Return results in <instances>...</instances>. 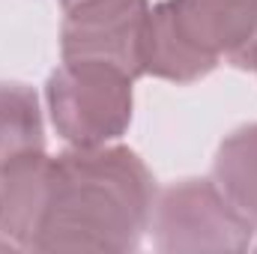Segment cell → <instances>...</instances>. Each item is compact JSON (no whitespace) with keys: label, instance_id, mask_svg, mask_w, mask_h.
<instances>
[{"label":"cell","instance_id":"obj_1","mask_svg":"<svg viewBox=\"0 0 257 254\" xmlns=\"http://www.w3.org/2000/svg\"><path fill=\"white\" fill-rule=\"evenodd\" d=\"M156 189L126 147H75L51 159V183L33 251H132L150 230Z\"/></svg>","mask_w":257,"mask_h":254},{"label":"cell","instance_id":"obj_6","mask_svg":"<svg viewBox=\"0 0 257 254\" xmlns=\"http://www.w3.org/2000/svg\"><path fill=\"white\" fill-rule=\"evenodd\" d=\"M51 183V156L45 147L21 150L0 165V233L15 245L33 251Z\"/></svg>","mask_w":257,"mask_h":254},{"label":"cell","instance_id":"obj_7","mask_svg":"<svg viewBox=\"0 0 257 254\" xmlns=\"http://www.w3.org/2000/svg\"><path fill=\"white\" fill-rule=\"evenodd\" d=\"M212 177L230 206L257 227V126L236 129L218 147Z\"/></svg>","mask_w":257,"mask_h":254},{"label":"cell","instance_id":"obj_4","mask_svg":"<svg viewBox=\"0 0 257 254\" xmlns=\"http://www.w3.org/2000/svg\"><path fill=\"white\" fill-rule=\"evenodd\" d=\"M150 230L159 251H245L257 227L230 206L215 183L186 180L159 194Z\"/></svg>","mask_w":257,"mask_h":254},{"label":"cell","instance_id":"obj_10","mask_svg":"<svg viewBox=\"0 0 257 254\" xmlns=\"http://www.w3.org/2000/svg\"><path fill=\"white\" fill-rule=\"evenodd\" d=\"M9 156H12V153H9V150H6V147H3V144H0V165H3V162H6V159H9Z\"/></svg>","mask_w":257,"mask_h":254},{"label":"cell","instance_id":"obj_8","mask_svg":"<svg viewBox=\"0 0 257 254\" xmlns=\"http://www.w3.org/2000/svg\"><path fill=\"white\" fill-rule=\"evenodd\" d=\"M233 63L242 66V69H251V72H257V27H254V33H251V39L245 42V48L233 57Z\"/></svg>","mask_w":257,"mask_h":254},{"label":"cell","instance_id":"obj_5","mask_svg":"<svg viewBox=\"0 0 257 254\" xmlns=\"http://www.w3.org/2000/svg\"><path fill=\"white\" fill-rule=\"evenodd\" d=\"M147 18V0H87L66 9L60 30L63 60H102L120 66L132 78L144 75Z\"/></svg>","mask_w":257,"mask_h":254},{"label":"cell","instance_id":"obj_9","mask_svg":"<svg viewBox=\"0 0 257 254\" xmlns=\"http://www.w3.org/2000/svg\"><path fill=\"white\" fill-rule=\"evenodd\" d=\"M81 3H87V0H60V6H63V12H66V9H72V6H81Z\"/></svg>","mask_w":257,"mask_h":254},{"label":"cell","instance_id":"obj_2","mask_svg":"<svg viewBox=\"0 0 257 254\" xmlns=\"http://www.w3.org/2000/svg\"><path fill=\"white\" fill-rule=\"evenodd\" d=\"M257 27V0H165L144 30V75L189 84L236 57Z\"/></svg>","mask_w":257,"mask_h":254},{"label":"cell","instance_id":"obj_3","mask_svg":"<svg viewBox=\"0 0 257 254\" xmlns=\"http://www.w3.org/2000/svg\"><path fill=\"white\" fill-rule=\"evenodd\" d=\"M132 75L102 60H63L45 99L57 135L72 147H102L132 123Z\"/></svg>","mask_w":257,"mask_h":254}]
</instances>
